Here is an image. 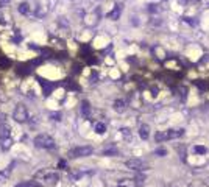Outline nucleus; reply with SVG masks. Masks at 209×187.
Wrapping results in <instances>:
<instances>
[{
  "instance_id": "obj_5",
  "label": "nucleus",
  "mask_w": 209,
  "mask_h": 187,
  "mask_svg": "<svg viewBox=\"0 0 209 187\" xmlns=\"http://www.w3.org/2000/svg\"><path fill=\"white\" fill-rule=\"evenodd\" d=\"M12 118L16 120V122L19 123H23V122H27V118H28V111L27 108H25L23 104H17L14 111H12Z\"/></svg>"
},
{
  "instance_id": "obj_11",
  "label": "nucleus",
  "mask_w": 209,
  "mask_h": 187,
  "mask_svg": "<svg viewBox=\"0 0 209 187\" xmlns=\"http://www.w3.org/2000/svg\"><path fill=\"white\" fill-rule=\"evenodd\" d=\"M81 114L84 117H89V114H90V106H89V101H86V100L81 101Z\"/></svg>"
},
{
  "instance_id": "obj_9",
  "label": "nucleus",
  "mask_w": 209,
  "mask_h": 187,
  "mask_svg": "<svg viewBox=\"0 0 209 187\" xmlns=\"http://www.w3.org/2000/svg\"><path fill=\"white\" fill-rule=\"evenodd\" d=\"M120 12H122V6L120 5H115L114 6V9L108 14V17L109 19H112V20H115V19H119V16H120Z\"/></svg>"
},
{
  "instance_id": "obj_10",
  "label": "nucleus",
  "mask_w": 209,
  "mask_h": 187,
  "mask_svg": "<svg viewBox=\"0 0 209 187\" xmlns=\"http://www.w3.org/2000/svg\"><path fill=\"white\" fill-rule=\"evenodd\" d=\"M119 185L120 187H137L139 184L136 182V179H122L119 182Z\"/></svg>"
},
{
  "instance_id": "obj_20",
  "label": "nucleus",
  "mask_w": 209,
  "mask_h": 187,
  "mask_svg": "<svg viewBox=\"0 0 209 187\" xmlns=\"http://www.w3.org/2000/svg\"><path fill=\"white\" fill-rule=\"evenodd\" d=\"M58 167H59L61 170H67V164H66V161H59Z\"/></svg>"
},
{
  "instance_id": "obj_23",
  "label": "nucleus",
  "mask_w": 209,
  "mask_h": 187,
  "mask_svg": "<svg viewBox=\"0 0 209 187\" xmlns=\"http://www.w3.org/2000/svg\"><path fill=\"white\" fill-rule=\"evenodd\" d=\"M115 153H117L115 150H106V151H103L104 156H108V154H115Z\"/></svg>"
},
{
  "instance_id": "obj_27",
  "label": "nucleus",
  "mask_w": 209,
  "mask_h": 187,
  "mask_svg": "<svg viewBox=\"0 0 209 187\" xmlns=\"http://www.w3.org/2000/svg\"><path fill=\"white\" fill-rule=\"evenodd\" d=\"M151 92H153V95H158V89L156 87H151Z\"/></svg>"
},
{
  "instance_id": "obj_1",
  "label": "nucleus",
  "mask_w": 209,
  "mask_h": 187,
  "mask_svg": "<svg viewBox=\"0 0 209 187\" xmlns=\"http://www.w3.org/2000/svg\"><path fill=\"white\" fill-rule=\"evenodd\" d=\"M33 143L36 148H42V150H51L56 146V142L55 139L48 136V134H37L34 139H33Z\"/></svg>"
},
{
  "instance_id": "obj_6",
  "label": "nucleus",
  "mask_w": 209,
  "mask_h": 187,
  "mask_svg": "<svg viewBox=\"0 0 209 187\" xmlns=\"http://www.w3.org/2000/svg\"><path fill=\"white\" fill-rule=\"evenodd\" d=\"M125 165L129 168V170H136V171H142L147 168V164L140 161V159H129V161L125 162Z\"/></svg>"
},
{
  "instance_id": "obj_25",
  "label": "nucleus",
  "mask_w": 209,
  "mask_h": 187,
  "mask_svg": "<svg viewBox=\"0 0 209 187\" xmlns=\"http://www.w3.org/2000/svg\"><path fill=\"white\" fill-rule=\"evenodd\" d=\"M8 2H9V0H0V6H5Z\"/></svg>"
},
{
  "instance_id": "obj_21",
  "label": "nucleus",
  "mask_w": 209,
  "mask_h": 187,
  "mask_svg": "<svg viewBox=\"0 0 209 187\" xmlns=\"http://www.w3.org/2000/svg\"><path fill=\"white\" fill-rule=\"evenodd\" d=\"M165 150L164 148H158V150H156V154H158V156H165Z\"/></svg>"
},
{
  "instance_id": "obj_12",
  "label": "nucleus",
  "mask_w": 209,
  "mask_h": 187,
  "mask_svg": "<svg viewBox=\"0 0 209 187\" xmlns=\"http://www.w3.org/2000/svg\"><path fill=\"white\" fill-rule=\"evenodd\" d=\"M14 187H41V184L37 181H22L20 184H17Z\"/></svg>"
},
{
  "instance_id": "obj_16",
  "label": "nucleus",
  "mask_w": 209,
  "mask_h": 187,
  "mask_svg": "<svg viewBox=\"0 0 209 187\" xmlns=\"http://www.w3.org/2000/svg\"><path fill=\"white\" fill-rule=\"evenodd\" d=\"M12 62H11V59H8V58H5V56H0V67L2 69H6V67H9Z\"/></svg>"
},
{
  "instance_id": "obj_17",
  "label": "nucleus",
  "mask_w": 209,
  "mask_h": 187,
  "mask_svg": "<svg viewBox=\"0 0 209 187\" xmlns=\"http://www.w3.org/2000/svg\"><path fill=\"white\" fill-rule=\"evenodd\" d=\"M114 109L115 111H123L125 109V101L123 100H115L114 101Z\"/></svg>"
},
{
  "instance_id": "obj_4",
  "label": "nucleus",
  "mask_w": 209,
  "mask_h": 187,
  "mask_svg": "<svg viewBox=\"0 0 209 187\" xmlns=\"http://www.w3.org/2000/svg\"><path fill=\"white\" fill-rule=\"evenodd\" d=\"M94 151L92 146L89 145H81V146H75V148H72L69 151V157L72 159H76V157H86V156H90Z\"/></svg>"
},
{
  "instance_id": "obj_19",
  "label": "nucleus",
  "mask_w": 209,
  "mask_h": 187,
  "mask_svg": "<svg viewBox=\"0 0 209 187\" xmlns=\"http://www.w3.org/2000/svg\"><path fill=\"white\" fill-rule=\"evenodd\" d=\"M154 139H156V142H162V140L167 139V134H165V132H162V131H159V132H156Z\"/></svg>"
},
{
  "instance_id": "obj_2",
  "label": "nucleus",
  "mask_w": 209,
  "mask_h": 187,
  "mask_svg": "<svg viewBox=\"0 0 209 187\" xmlns=\"http://www.w3.org/2000/svg\"><path fill=\"white\" fill-rule=\"evenodd\" d=\"M34 179H39V181L47 182V184H53V182H58L59 173L53 171V170H39L34 173Z\"/></svg>"
},
{
  "instance_id": "obj_18",
  "label": "nucleus",
  "mask_w": 209,
  "mask_h": 187,
  "mask_svg": "<svg viewBox=\"0 0 209 187\" xmlns=\"http://www.w3.org/2000/svg\"><path fill=\"white\" fill-rule=\"evenodd\" d=\"M195 83V86L197 87H200L201 90H206V89H209V84L206 83V81H203V79H197V81H193Z\"/></svg>"
},
{
  "instance_id": "obj_15",
  "label": "nucleus",
  "mask_w": 209,
  "mask_h": 187,
  "mask_svg": "<svg viewBox=\"0 0 209 187\" xmlns=\"http://www.w3.org/2000/svg\"><path fill=\"white\" fill-rule=\"evenodd\" d=\"M17 9H19L20 14H30V5L28 3H20L17 6Z\"/></svg>"
},
{
  "instance_id": "obj_8",
  "label": "nucleus",
  "mask_w": 209,
  "mask_h": 187,
  "mask_svg": "<svg viewBox=\"0 0 209 187\" xmlns=\"http://www.w3.org/2000/svg\"><path fill=\"white\" fill-rule=\"evenodd\" d=\"M139 136H140V139L147 140L148 136H150V126H148V125H140V128H139Z\"/></svg>"
},
{
  "instance_id": "obj_7",
  "label": "nucleus",
  "mask_w": 209,
  "mask_h": 187,
  "mask_svg": "<svg viewBox=\"0 0 209 187\" xmlns=\"http://www.w3.org/2000/svg\"><path fill=\"white\" fill-rule=\"evenodd\" d=\"M165 134H167V139H176L184 134V129H167Z\"/></svg>"
},
{
  "instance_id": "obj_13",
  "label": "nucleus",
  "mask_w": 209,
  "mask_h": 187,
  "mask_svg": "<svg viewBox=\"0 0 209 187\" xmlns=\"http://www.w3.org/2000/svg\"><path fill=\"white\" fill-rule=\"evenodd\" d=\"M94 129H95V132H97V134H103V132L106 131V125H104V123H101V122H97V123L94 125Z\"/></svg>"
},
{
  "instance_id": "obj_14",
  "label": "nucleus",
  "mask_w": 209,
  "mask_h": 187,
  "mask_svg": "<svg viewBox=\"0 0 209 187\" xmlns=\"http://www.w3.org/2000/svg\"><path fill=\"white\" fill-rule=\"evenodd\" d=\"M192 151H193L195 154H206V153H207V148H206V146H203V145H195Z\"/></svg>"
},
{
  "instance_id": "obj_3",
  "label": "nucleus",
  "mask_w": 209,
  "mask_h": 187,
  "mask_svg": "<svg viewBox=\"0 0 209 187\" xmlns=\"http://www.w3.org/2000/svg\"><path fill=\"white\" fill-rule=\"evenodd\" d=\"M0 140H2V146L5 150H8L11 146V129L5 120L0 122Z\"/></svg>"
},
{
  "instance_id": "obj_24",
  "label": "nucleus",
  "mask_w": 209,
  "mask_h": 187,
  "mask_svg": "<svg viewBox=\"0 0 209 187\" xmlns=\"http://www.w3.org/2000/svg\"><path fill=\"white\" fill-rule=\"evenodd\" d=\"M59 117H61L59 112H58V114H51V118H53V120H59Z\"/></svg>"
},
{
  "instance_id": "obj_26",
  "label": "nucleus",
  "mask_w": 209,
  "mask_h": 187,
  "mask_svg": "<svg viewBox=\"0 0 209 187\" xmlns=\"http://www.w3.org/2000/svg\"><path fill=\"white\" fill-rule=\"evenodd\" d=\"M206 61H209V55H203V59H201V62H206Z\"/></svg>"
},
{
  "instance_id": "obj_22",
  "label": "nucleus",
  "mask_w": 209,
  "mask_h": 187,
  "mask_svg": "<svg viewBox=\"0 0 209 187\" xmlns=\"http://www.w3.org/2000/svg\"><path fill=\"white\" fill-rule=\"evenodd\" d=\"M179 92H181V97H182V98H186V92H187V89H186V87H181Z\"/></svg>"
}]
</instances>
